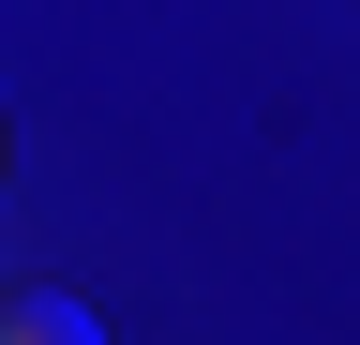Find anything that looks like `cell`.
I'll return each mask as SVG.
<instances>
[{"instance_id":"obj_1","label":"cell","mask_w":360,"mask_h":345,"mask_svg":"<svg viewBox=\"0 0 360 345\" xmlns=\"http://www.w3.org/2000/svg\"><path fill=\"white\" fill-rule=\"evenodd\" d=\"M0 345H105V330H90L75 285H15V300H0Z\"/></svg>"}]
</instances>
